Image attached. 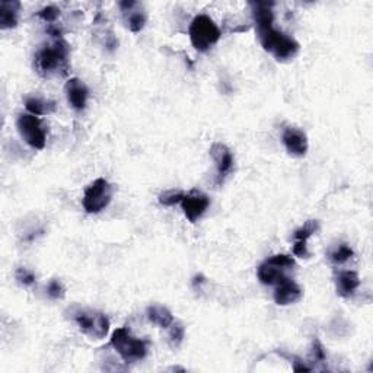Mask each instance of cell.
<instances>
[{"mask_svg":"<svg viewBox=\"0 0 373 373\" xmlns=\"http://www.w3.org/2000/svg\"><path fill=\"white\" fill-rule=\"evenodd\" d=\"M302 289L298 283L293 281L290 277L279 283L274 290V301L279 306L293 305L302 299Z\"/></svg>","mask_w":373,"mask_h":373,"instance_id":"13","label":"cell"},{"mask_svg":"<svg viewBox=\"0 0 373 373\" xmlns=\"http://www.w3.org/2000/svg\"><path fill=\"white\" fill-rule=\"evenodd\" d=\"M252 17L259 40L267 53L279 61H286L298 56L301 46L293 37L274 28L273 3L252 2Z\"/></svg>","mask_w":373,"mask_h":373,"instance_id":"1","label":"cell"},{"mask_svg":"<svg viewBox=\"0 0 373 373\" xmlns=\"http://www.w3.org/2000/svg\"><path fill=\"white\" fill-rule=\"evenodd\" d=\"M312 356L314 359L316 360V362L319 363H324L325 359H327V354H325V349L324 345L321 344V341L318 339L314 340V345H312Z\"/></svg>","mask_w":373,"mask_h":373,"instance_id":"26","label":"cell"},{"mask_svg":"<svg viewBox=\"0 0 373 373\" xmlns=\"http://www.w3.org/2000/svg\"><path fill=\"white\" fill-rule=\"evenodd\" d=\"M188 35L192 47L197 51H201V53L210 50L214 44H217V41L221 40L222 37L221 30H219L214 21L208 15H199L192 19Z\"/></svg>","mask_w":373,"mask_h":373,"instance_id":"4","label":"cell"},{"mask_svg":"<svg viewBox=\"0 0 373 373\" xmlns=\"http://www.w3.org/2000/svg\"><path fill=\"white\" fill-rule=\"evenodd\" d=\"M17 280L21 283L22 286H31L35 283V274L32 272H30L28 268H18L17 270Z\"/></svg>","mask_w":373,"mask_h":373,"instance_id":"24","label":"cell"},{"mask_svg":"<svg viewBox=\"0 0 373 373\" xmlns=\"http://www.w3.org/2000/svg\"><path fill=\"white\" fill-rule=\"evenodd\" d=\"M294 260L286 254H279L265 260L260 267L256 276L263 285L267 286H277L283 280L289 279V272L294 267Z\"/></svg>","mask_w":373,"mask_h":373,"instance_id":"5","label":"cell"},{"mask_svg":"<svg viewBox=\"0 0 373 373\" xmlns=\"http://www.w3.org/2000/svg\"><path fill=\"white\" fill-rule=\"evenodd\" d=\"M171 331H170V341L172 345H179L184 339V327L181 324H171Z\"/></svg>","mask_w":373,"mask_h":373,"instance_id":"25","label":"cell"},{"mask_svg":"<svg viewBox=\"0 0 373 373\" xmlns=\"http://www.w3.org/2000/svg\"><path fill=\"white\" fill-rule=\"evenodd\" d=\"M283 145L288 149V152L293 157H305L310 143H308L306 134L296 127H288L283 132Z\"/></svg>","mask_w":373,"mask_h":373,"instance_id":"12","label":"cell"},{"mask_svg":"<svg viewBox=\"0 0 373 373\" xmlns=\"http://www.w3.org/2000/svg\"><path fill=\"white\" fill-rule=\"evenodd\" d=\"M185 217L191 223H196L199 219L205 213L210 205V199L199 190H192L188 194H184L181 201Z\"/></svg>","mask_w":373,"mask_h":373,"instance_id":"9","label":"cell"},{"mask_svg":"<svg viewBox=\"0 0 373 373\" xmlns=\"http://www.w3.org/2000/svg\"><path fill=\"white\" fill-rule=\"evenodd\" d=\"M74 323L78 324L79 330L86 334L88 337L94 340H102L107 337L110 331V319L105 314L91 311V310H82L74 314Z\"/></svg>","mask_w":373,"mask_h":373,"instance_id":"8","label":"cell"},{"mask_svg":"<svg viewBox=\"0 0 373 373\" xmlns=\"http://www.w3.org/2000/svg\"><path fill=\"white\" fill-rule=\"evenodd\" d=\"M148 318L150 323L161 328H168L174 323V316L168 308L161 305H152L148 308Z\"/></svg>","mask_w":373,"mask_h":373,"instance_id":"18","label":"cell"},{"mask_svg":"<svg viewBox=\"0 0 373 373\" xmlns=\"http://www.w3.org/2000/svg\"><path fill=\"white\" fill-rule=\"evenodd\" d=\"M21 3L18 0H2L0 2V28L12 30L18 25Z\"/></svg>","mask_w":373,"mask_h":373,"instance_id":"16","label":"cell"},{"mask_svg":"<svg viewBox=\"0 0 373 373\" xmlns=\"http://www.w3.org/2000/svg\"><path fill=\"white\" fill-rule=\"evenodd\" d=\"M353 255V250L347 245V243H340V245L330 254V259L334 264H344L345 261H349Z\"/></svg>","mask_w":373,"mask_h":373,"instance_id":"20","label":"cell"},{"mask_svg":"<svg viewBox=\"0 0 373 373\" xmlns=\"http://www.w3.org/2000/svg\"><path fill=\"white\" fill-rule=\"evenodd\" d=\"M336 285H337V293L341 296V298H350V296H353V293L360 286L359 274L356 272H352V270H343V272L337 274Z\"/></svg>","mask_w":373,"mask_h":373,"instance_id":"17","label":"cell"},{"mask_svg":"<svg viewBox=\"0 0 373 373\" xmlns=\"http://www.w3.org/2000/svg\"><path fill=\"white\" fill-rule=\"evenodd\" d=\"M210 155L216 162V171H217V184H222L226 177L234 171L235 158L234 153L223 143H214L210 149Z\"/></svg>","mask_w":373,"mask_h":373,"instance_id":"10","label":"cell"},{"mask_svg":"<svg viewBox=\"0 0 373 373\" xmlns=\"http://www.w3.org/2000/svg\"><path fill=\"white\" fill-rule=\"evenodd\" d=\"M111 345L127 363L139 362V360L145 359L148 354L146 343L143 340L134 337L132 331L125 327L117 328L112 332Z\"/></svg>","mask_w":373,"mask_h":373,"instance_id":"3","label":"cell"},{"mask_svg":"<svg viewBox=\"0 0 373 373\" xmlns=\"http://www.w3.org/2000/svg\"><path fill=\"white\" fill-rule=\"evenodd\" d=\"M18 132L27 143L37 150H43L47 143V130L40 117L32 114H21L17 120Z\"/></svg>","mask_w":373,"mask_h":373,"instance_id":"7","label":"cell"},{"mask_svg":"<svg viewBox=\"0 0 373 373\" xmlns=\"http://www.w3.org/2000/svg\"><path fill=\"white\" fill-rule=\"evenodd\" d=\"M183 199H184V192L183 191L170 190V191L162 192V194L159 196V203L162 205H168V208H171V205L181 203Z\"/></svg>","mask_w":373,"mask_h":373,"instance_id":"21","label":"cell"},{"mask_svg":"<svg viewBox=\"0 0 373 373\" xmlns=\"http://www.w3.org/2000/svg\"><path fill=\"white\" fill-rule=\"evenodd\" d=\"M319 229V223L316 221H308L303 226H301L294 232V243H293V254L299 259H308V239H310L316 230Z\"/></svg>","mask_w":373,"mask_h":373,"instance_id":"15","label":"cell"},{"mask_svg":"<svg viewBox=\"0 0 373 373\" xmlns=\"http://www.w3.org/2000/svg\"><path fill=\"white\" fill-rule=\"evenodd\" d=\"M114 188L104 178H98L83 192L82 205L86 213L97 214L108 208L112 200Z\"/></svg>","mask_w":373,"mask_h":373,"instance_id":"6","label":"cell"},{"mask_svg":"<svg viewBox=\"0 0 373 373\" xmlns=\"http://www.w3.org/2000/svg\"><path fill=\"white\" fill-rule=\"evenodd\" d=\"M35 69L43 76L66 74L69 69V46L57 38L54 43L47 44L35 54Z\"/></svg>","mask_w":373,"mask_h":373,"instance_id":"2","label":"cell"},{"mask_svg":"<svg viewBox=\"0 0 373 373\" xmlns=\"http://www.w3.org/2000/svg\"><path fill=\"white\" fill-rule=\"evenodd\" d=\"M38 17H40L44 22L53 23L60 17V9L56 6H46L40 12H38Z\"/></svg>","mask_w":373,"mask_h":373,"instance_id":"23","label":"cell"},{"mask_svg":"<svg viewBox=\"0 0 373 373\" xmlns=\"http://www.w3.org/2000/svg\"><path fill=\"white\" fill-rule=\"evenodd\" d=\"M64 91H66V97L69 104L78 111H82L86 108V102L89 97V89L83 83V81L78 78H72L68 81L66 86H64Z\"/></svg>","mask_w":373,"mask_h":373,"instance_id":"14","label":"cell"},{"mask_svg":"<svg viewBox=\"0 0 373 373\" xmlns=\"http://www.w3.org/2000/svg\"><path fill=\"white\" fill-rule=\"evenodd\" d=\"M120 9L123 12L127 28L132 32H140L145 28L148 17L140 3L132 2V0H124V2L120 3Z\"/></svg>","mask_w":373,"mask_h":373,"instance_id":"11","label":"cell"},{"mask_svg":"<svg viewBox=\"0 0 373 373\" xmlns=\"http://www.w3.org/2000/svg\"><path fill=\"white\" fill-rule=\"evenodd\" d=\"M25 108H27L32 115L40 117V115H47L50 112H53L56 105H54V102H51V101H46L38 97H30L25 99Z\"/></svg>","mask_w":373,"mask_h":373,"instance_id":"19","label":"cell"},{"mask_svg":"<svg viewBox=\"0 0 373 373\" xmlns=\"http://www.w3.org/2000/svg\"><path fill=\"white\" fill-rule=\"evenodd\" d=\"M47 294L51 299H63L66 296V288H64L63 283L57 279L51 280L47 285Z\"/></svg>","mask_w":373,"mask_h":373,"instance_id":"22","label":"cell"}]
</instances>
